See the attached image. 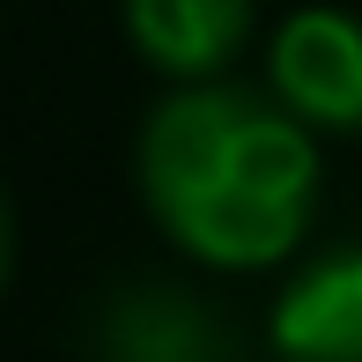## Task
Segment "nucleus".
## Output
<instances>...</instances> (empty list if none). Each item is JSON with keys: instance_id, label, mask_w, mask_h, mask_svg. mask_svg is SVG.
<instances>
[{"instance_id": "nucleus-1", "label": "nucleus", "mask_w": 362, "mask_h": 362, "mask_svg": "<svg viewBox=\"0 0 362 362\" xmlns=\"http://www.w3.org/2000/svg\"><path fill=\"white\" fill-rule=\"evenodd\" d=\"M156 229L222 274L281 267L318 215V134L252 81H170L134 141Z\"/></svg>"}, {"instance_id": "nucleus-2", "label": "nucleus", "mask_w": 362, "mask_h": 362, "mask_svg": "<svg viewBox=\"0 0 362 362\" xmlns=\"http://www.w3.org/2000/svg\"><path fill=\"white\" fill-rule=\"evenodd\" d=\"M89 362H244V333L185 281H119L89 310Z\"/></svg>"}, {"instance_id": "nucleus-3", "label": "nucleus", "mask_w": 362, "mask_h": 362, "mask_svg": "<svg viewBox=\"0 0 362 362\" xmlns=\"http://www.w3.org/2000/svg\"><path fill=\"white\" fill-rule=\"evenodd\" d=\"M267 89L310 134L362 141V15L348 8H296L267 45Z\"/></svg>"}, {"instance_id": "nucleus-4", "label": "nucleus", "mask_w": 362, "mask_h": 362, "mask_svg": "<svg viewBox=\"0 0 362 362\" xmlns=\"http://www.w3.org/2000/svg\"><path fill=\"white\" fill-rule=\"evenodd\" d=\"M281 362H362V244H325L281 281L267 310Z\"/></svg>"}, {"instance_id": "nucleus-5", "label": "nucleus", "mask_w": 362, "mask_h": 362, "mask_svg": "<svg viewBox=\"0 0 362 362\" xmlns=\"http://www.w3.org/2000/svg\"><path fill=\"white\" fill-rule=\"evenodd\" d=\"M252 37V0H126V45L163 81H215Z\"/></svg>"}, {"instance_id": "nucleus-6", "label": "nucleus", "mask_w": 362, "mask_h": 362, "mask_svg": "<svg viewBox=\"0 0 362 362\" xmlns=\"http://www.w3.org/2000/svg\"><path fill=\"white\" fill-rule=\"evenodd\" d=\"M8 274H15V207L0 192V296H8Z\"/></svg>"}]
</instances>
